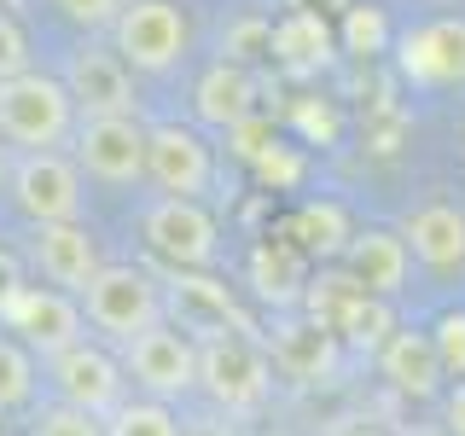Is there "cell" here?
Instances as JSON below:
<instances>
[{"label":"cell","instance_id":"1","mask_svg":"<svg viewBox=\"0 0 465 436\" xmlns=\"http://www.w3.org/2000/svg\"><path fill=\"white\" fill-rule=\"evenodd\" d=\"M76 134V105H70L64 82L47 70H24V76L0 82V145L24 152H58Z\"/></svg>","mask_w":465,"mask_h":436},{"label":"cell","instance_id":"2","mask_svg":"<svg viewBox=\"0 0 465 436\" xmlns=\"http://www.w3.org/2000/svg\"><path fill=\"white\" fill-rule=\"evenodd\" d=\"M76 309L94 332H105L111 343H134L140 332L163 326V291L145 268H128V262H105L82 291Z\"/></svg>","mask_w":465,"mask_h":436},{"label":"cell","instance_id":"3","mask_svg":"<svg viewBox=\"0 0 465 436\" xmlns=\"http://www.w3.org/2000/svg\"><path fill=\"white\" fill-rule=\"evenodd\" d=\"M198 343V390L210 396L222 413H256L268 401V384H273V367H268V349L244 332H210V338H193Z\"/></svg>","mask_w":465,"mask_h":436},{"label":"cell","instance_id":"4","mask_svg":"<svg viewBox=\"0 0 465 436\" xmlns=\"http://www.w3.org/2000/svg\"><path fill=\"white\" fill-rule=\"evenodd\" d=\"M186 41H193V29H186V12L174 0H123L111 18V53L145 76H163L181 64Z\"/></svg>","mask_w":465,"mask_h":436},{"label":"cell","instance_id":"5","mask_svg":"<svg viewBox=\"0 0 465 436\" xmlns=\"http://www.w3.org/2000/svg\"><path fill=\"white\" fill-rule=\"evenodd\" d=\"M6 193L12 210L29 227H58V222H82V169L64 152H24L6 169Z\"/></svg>","mask_w":465,"mask_h":436},{"label":"cell","instance_id":"6","mask_svg":"<svg viewBox=\"0 0 465 436\" xmlns=\"http://www.w3.org/2000/svg\"><path fill=\"white\" fill-rule=\"evenodd\" d=\"M0 326H6L12 343H24L29 355H41V361L64 355L70 343L87 338V320L76 309V297H64V291H53V285H18L0 302Z\"/></svg>","mask_w":465,"mask_h":436},{"label":"cell","instance_id":"7","mask_svg":"<svg viewBox=\"0 0 465 436\" xmlns=\"http://www.w3.org/2000/svg\"><path fill=\"white\" fill-rule=\"evenodd\" d=\"M302 320H314L331 338H349L355 349H384L390 338V309L378 297H367L349 273H320L302 285Z\"/></svg>","mask_w":465,"mask_h":436},{"label":"cell","instance_id":"8","mask_svg":"<svg viewBox=\"0 0 465 436\" xmlns=\"http://www.w3.org/2000/svg\"><path fill=\"white\" fill-rule=\"evenodd\" d=\"M123 378H134L152 401H181L186 390H198V343L181 326H152L134 343H123Z\"/></svg>","mask_w":465,"mask_h":436},{"label":"cell","instance_id":"9","mask_svg":"<svg viewBox=\"0 0 465 436\" xmlns=\"http://www.w3.org/2000/svg\"><path fill=\"white\" fill-rule=\"evenodd\" d=\"M76 164L82 174H94V181L105 186H134L145 181V123L140 116H76Z\"/></svg>","mask_w":465,"mask_h":436},{"label":"cell","instance_id":"10","mask_svg":"<svg viewBox=\"0 0 465 436\" xmlns=\"http://www.w3.org/2000/svg\"><path fill=\"white\" fill-rule=\"evenodd\" d=\"M145 181L163 198L203 203V193L215 181V157H210L198 128H186V123H152L145 128Z\"/></svg>","mask_w":465,"mask_h":436},{"label":"cell","instance_id":"11","mask_svg":"<svg viewBox=\"0 0 465 436\" xmlns=\"http://www.w3.org/2000/svg\"><path fill=\"white\" fill-rule=\"evenodd\" d=\"M140 233H145V251L163 256L174 273H203L215 262V215L203 203L152 198L140 215Z\"/></svg>","mask_w":465,"mask_h":436},{"label":"cell","instance_id":"12","mask_svg":"<svg viewBox=\"0 0 465 436\" xmlns=\"http://www.w3.org/2000/svg\"><path fill=\"white\" fill-rule=\"evenodd\" d=\"M47 384L58 390V401H64V407H82V413H94V419H111L116 407L128 401L123 361H116L111 349L87 343V338L47 361Z\"/></svg>","mask_w":465,"mask_h":436},{"label":"cell","instance_id":"13","mask_svg":"<svg viewBox=\"0 0 465 436\" xmlns=\"http://www.w3.org/2000/svg\"><path fill=\"white\" fill-rule=\"evenodd\" d=\"M76 116H134V76L128 64L105 47H76L58 70Z\"/></svg>","mask_w":465,"mask_h":436},{"label":"cell","instance_id":"14","mask_svg":"<svg viewBox=\"0 0 465 436\" xmlns=\"http://www.w3.org/2000/svg\"><path fill=\"white\" fill-rule=\"evenodd\" d=\"M29 256H35L41 280L53 291H64V297H76V291L94 280L105 262H99V239L87 233V222H58V227H35V239H29Z\"/></svg>","mask_w":465,"mask_h":436},{"label":"cell","instance_id":"15","mask_svg":"<svg viewBox=\"0 0 465 436\" xmlns=\"http://www.w3.org/2000/svg\"><path fill=\"white\" fill-rule=\"evenodd\" d=\"M407 244H401V233H384V227H361V233H349V244H343V273L355 280L367 297H396V291L407 285Z\"/></svg>","mask_w":465,"mask_h":436},{"label":"cell","instance_id":"16","mask_svg":"<svg viewBox=\"0 0 465 436\" xmlns=\"http://www.w3.org/2000/svg\"><path fill=\"white\" fill-rule=\"evenodd\" d=\"M174 309H181V332L186 338H210V332H244V338H256V326H251V314L239 309V297L222 285V280H210V273H174Z\"/></svg>","mask_w":465,"mask_h":436},{"label":"cell","instance_id":"17","mask_svg":"<svg viewBox=\"0 0 465 436\" xmlns=\"http://www.w3.org/2000/svg\"><path fill=\"white\" fill-rule=\"evenodd\" d=\"M401 244H407V256H419L430 273L465 268V210H454V203H425V210H413L407 227H401Z\"/></svg>","mask_w":465,"mask_h":436},{"label":"cell","instance_id":"18","mask_svg":"<svg viewBox=\"0 0 465 436\" xmlns=\"http://www.w3.org/2000/svg\"><path fill=\"white\" fill-rule=\"evenodd\" d=\"M268 349V367H280L285 378H297V384H320V378L338 372V338L331 332H320L314 320H285V326H273V343Z\"/></svg>","mask_w":465,"mask_h":436},{"label":"cell","instance_id":"19","mask_svg":"<svg viewBox=\"0 0 465 436\" xmlns=\"http://www.w3.org/2000/svg\"><path fill=\"white\" fill-rule=\"evenodd\" d=\"M401 64H407V76H419V82H442V87L465 82V24L442 18V24L413 29V35L401 41Z\"/></svg>","mask_w":465,"mask_h":436},{"label":"cell","instance_id":"20","mask_svg":"<svg viewBox=\"0 0 465 436\" xmlns=\"http://www.w3.org/2000/svg\"><path fill=\"white\" fill-rule=\"evenodd\" d=\"M378 372H384L401 396H413V401L436 396L442 378H448L442 361H436V349H430V332H390L384 349H378Z\"/></svg>","mask_w":465,"mask_h":436},{"label":"cell","instance_id":"21","mask_svg":"<svg viewBox=\"0 0 465 436\" xmlns=\"http://www.w3.org/2000/svg\"><path fill=\"white\" fill-rule=\"evenodd\" d=\"M193 105H198V116L210 128H227V134H232V128H244L256 116V82L244 76V64H227V58H222V64H210L198 76Z\"/></svg>","mask_w":465,"mask_h":436},{"label":"cell","instance_id":"22","mask_svg":"<svg viewBox=\"0 0 465 436\" xmlns=\"http://www.w3.org/2000/svg\"><path fill=\"white\" fill-rule=\"evenodd\" d=\"M331 24L320 18V12H309V6H291L280 24L268 29V53L280 58L285 70H297V76H309V70H320V64H331Z\"/></svg>","mask_w":465,"mask_h":436},{"label":"cell","instance_id":"23","mask_svg":"<svg viewBox=\"0 0 465 436\" xmlns=\"http://www.w3.org/2000/svg\"><path fill=\"white\" fill-rule=\"evenodd\" d=\"M35 384H41L35 355L0 332V413H12V407H29V401H35Z\"/></svg>","mask_w":465,"mask_h":436},{"label":"cell","instance_id":"24","mask_svg":"<svg viewBox=\"0 0 465 436\" xmlns=\"http://www.w3.org/2000/svg\"><path fill=\"white\" fill-rule=\"evenodd\" d=\"M105 436H181V419H174L163 401L140 396V401H123L105 419Z\"/></svg>","mask_w":465,"mask_h":436},{"label":"cell","instance_id":"25","mask_svg":"<svg viewBox=\"0 0 465 436\" xmlns=\"http://www.w3.org/2000/svg\"><path fill=\"white\" fill-rule=\"evenodd\" d=\"M297 239L309 244V251H338V244H349L343 210L338 203H309V210L297 215Z\"/></svg>","mask_w":465,"mask_h":436},{"label":"cell","instance_id":"26","mask_svg":"<svg viewBox=\"0 0 465 436\" xmlns=\"http://www.w3.org/2000/svg\"><path fill=\"white\" fill-rule=\"evenodd\" d=\"M29 436H105V419L82 413V407H35V419H29Z\"/></svg>","mask_w":465,"mask_h":436},{"label":"cell","instance_id":"27","mask_svg":"<svg viewBox=\"0 0 465 436\" xmlns=\"http://www.w3.org/2000/svg\"><path fill=\"white\" fill-rule=\"evenodd\" d=\"M430 349L442 361V372H460L465 378V309H448L442 320L430 326Z\"/></svg>","mask_w":465,"mask_h":436},{"label":"cell","instance_id":"28","mask_svg":"<svg viewBox=\"0 0 465 436\" xmlns=\"http://www.w3.org/2000/svg\"><path fill=\"white\" fill-rule=\"evenodd\" d=\"M24 70H35L29 64V35H24V24L12 18V12H0V82L24 76Z\"/></svg>","mask_w":465,"mask_h":436},{"label":"cell","instance_id":"29","mask_svg":"<svg viewBox=\"0 0 465 436\" xmlns=\"http://www.w3.org/2000/svg\"><path fill=\"white\" fill-rule=\"evenodd\" d=\"M53 6H58V18H70L76 29L94 35V29H111V18H116L123 0H53Z\"/></svg>","mask_w":465,"mask_h":436},{"label":"cell","instance_id":"30","mask_svg":"<svg viewBox=\"0 0 465 436\" xmlns=\"http://www.w3.org/2000/svg\"><path fill=\"white\" fill-rule=\"evenodd\" d=\"M343 41H349L355 53H378V47H384V18H378V12H367V6H349Z\"/></svg>","mask_w":465,"mask_h":436},{"label":"cell","instance_id":"31","mask_svg":"<svg viewBox=\"0 0 465 436\" xmlns=\"http://www.w3.org/2000/svg\"><path fill=\"white\" fill-rule=\"evenodd\" d=\"M273 280H297V256L262 244V251H256V285H262V297H273Z\"/></svg>","mask_w":465,"mask_h":436},{"label":"cell","instance_id":"32","mask_svg":"<svg viewBox=\"0 0 465 436\" xmlns=\"http://www.w3.org/2000/svg\"><path fill=\"white\" fill-rule=\"evenodd\" d=\"M18 285H29V280H24V262L12 256L6 244H0V302H6V297H12V291H18Z\"/></svg>","mask_w":465,"mask_h":436},{"label":"cell","instance_id":"33","mask_svg":"<svg viewBox=\"0 0 465 436\" xmlns=\"http://www.w3.org/2000/svg\"><path fill=\"white\" fill-rule=\"evenodd\" d=\"M181 436H232V425H227V419H215V413H203V419H186Z\"/></svg>","mask_w":465,"mask_h":436},{"label":"cell","instance_id":"34","mask_svg":"<svg viewBox=\"0 0 465 436\" xmlns=\"http://www.w3.org/2000/svg\"><path fill=\"white\" fill-rule=\"evenodd\" d=\"M448 431H454V436H465V384H454V390H448Z\"/></svg>","mask_w":465,"mask_h":436},{"label":"cell","instance_id":"35","mask_svg":"<svg viewBox=\"0 0 465 436\" xmlns=\"http://www.w3.org/2000/svg\"><path fill=\"white\" fill-rule=\"evenodd\" d=\"M331 436H384V431H372V425H338Z\"/></svg>","mask_w":465,"mask_h":436},{"label":"cell","instance_id":"36","mask_svg":"<svg viewBox=\"0 0 465 436\" xmlns=\"http://www.w3.org/2000/svg\"><path fill=\"white\" fill-rule=\"evenodd\" d=\"M0 181H6V145H0Z\"/></svg>","mask_w":465,"mask_h":436}]
</instances>
